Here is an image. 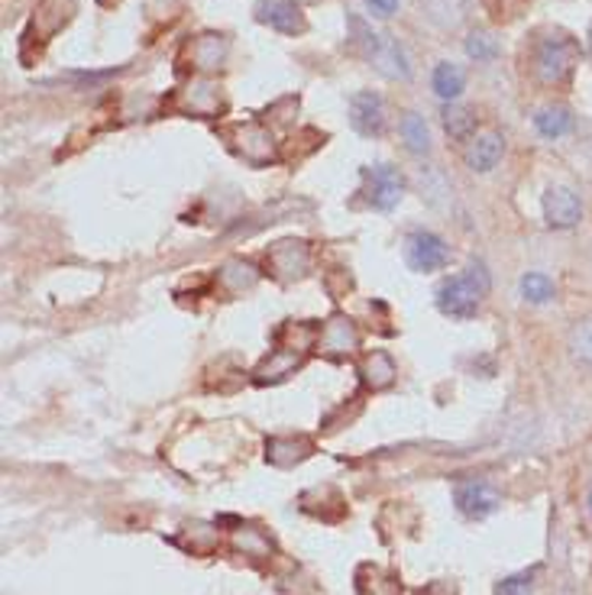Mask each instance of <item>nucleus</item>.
<instances>
[{
    "label": "nucleus",
    "mask_w": 592,
    "mask_h": 595,
    "mask_svg": "<svg viewBox=\"0 0 592 595\" xmlns=\"http://www.w3.org/2000/svg\"><path fill=\"white\" fill-rule=\"evenodd\" d=\"M451 259H454V252H451L447 239L437 237L434 231L418 227L405 237V262L415 272H441L451 265Z\"/></svg>",
    "instance_id": "nucleus-6"
},
{
    "label": "nucleus",
    "mask_w": 592,
    "mask_h": 595,
    "mask_svg": "<svg viewBox=\"0 0 592 595\" xmlns=\"http://www.w3.org/2000/svg\"><path fill=\"white\" fill-rule=\"evenodd\" d=\"M356 350H359V331H356V324L347 314H334L321 324L318 344H314L318 357L341 362V359L354 357Z\"/></svg>",
    "instance_id": "nucleus-8"
},
{
    "label": "nucleus",
    "mask_w": 592,
    "mask_h": 595,
    "mask_svg": "<svg viewBox=\"0 0 592 595\" xmlns=\"http://www.w3.org/2000/svg\"><path fill=\"white\" fill-rule=\"evenodd\" d=\"M362 195L372 211H392L405 198V175L395 165H369L362 169Z\"/></svg>",
    "instance_id": "nucleus-5"
},
{
    "label": "nucleus",
    "mask_w": 592,
    "mask_h": 595,
    "mask_svg": "<svg viewBox=\"0 0 592 595\" xmlns=\"http://www.w3.org/2000/svg\"><path fill=\"white\" fill-rule=\"evenodd\" d=\"M534 126H538V133H541L544 139H560L564 133L574 129V111L564 108V104H551V108L538 111Z\"/></svg>",
    "instance_id": "nucleus-21"
},
{
    "label": "nucleus",
    "mask_w": 592,
    "mask_h": 595,
    "mask_svg": "<svg viewBox=\"0 0 592 595\" xmlns=\"http://www.w3.org/2000/svg\"><path fill=\"white\" fill-rule=\"evenodd\" d=\"M502 152H505V136H502L498 129H482V133H476L473 139L467 142L464 162H467L473 172H492V169L498 165Z\"/></svg>",
    "instance_id": "nucleus-13"
},
{
    "label": "nucleus",
    "mask_w": 592,
    "mask_h": 595,
    "mask_svg": "<svg viewBox=\"0 0 592 595\" xmlns=\"http://www.w3.org/2000/svg\"><path fill=\"white\" fill-rule=\"evenodd\" d=\"M359 595H402V580L392 573H382L379 567H362L356 573Z\"/></svg>",
    "instance_id": "nucleus-19"
},
{
    "label": "nucleus",
    "mask_w": 592,
    "mask_h": 595,
    "mask_svg": "<svg viewBox=\"0 0 592 595\" xmlns=\"http://www.w3.org/2000/svg\"><path fill=\"white\" fill-rule=\"evenodd\" d=\"M318 331H321V324H314V321H305V324L285 321L275 331V350L252 369V382H259V385L282 382L295 369H301V362L308 359V354L318 344Z\"/></svg>",
    "instance_id": "nucleus-2"
},
{
    "label": "nucleus",
    "mask_w": 592,
    "mask_h": 595,
    "mask_svg": "<svg viewBox=\"0 0 592 595\" xmlns=\"http://www.w3.org/2000/svg\"><path fill=\"white\" fill-rule=\"evenodd\" d=\"M454 501H457L460 515L479 521V518H485V515H492L498 508V492L485 479H467V482H460L454 488Z\"/></svg>",
    "instance_id": "nucleus-11"
},
{
    "label": "nucleus",
    "mask_w": 592,
    "mask_h": 595,
    "mask_svg": "<svg viewBox=\"0 0 592 595\" xmlns=\"http://www.w3.org/2000/svg\"><path fill=\"white\" fill-rule=\"evenodd\" d=\"M521 295H525V301H531V305H547V301L554 298V282H551L544 272H528V275L521 278Z\"/></svg>",
    "instance_id": "nucleus-25"
},
{
    "label": "nucleus",
    "mask_w": 592,
    "mask_h": 595,
    "mask_svg": "<svg viewBox=\"0 0 592 595\" xmlns=\"http://www.w3.org/2000/svg\"><path fill=\"white\" fill-rule=\"evenodd\" d=\"M590 55H592V29H590Z\"/></svg>",
    "instance_id": "nucleus-32"
},
{
    "label": "nucleus",
    "mask_w": 592,
    "mask_h": 595,
    "mask_svg": "<svg viewBox=\"0 0 592 595\" xmlns=\"http://www.w3.org/2000/svg\"><path fill=\"white\" fill-rule=\"evenodd\" d=\"M421 595H457V590L451 583H431L428 590H421Z\"/></svg>",
    "instance_id": "nucleus-30"
},
{
    "label": "nucleus",
    "mask_w": 592,
    "mask_h": 595,
    "mask_svg": "<svg viewBox=\"0 0 592 595\" xmlns=\"http://www.w3.org/2000/svg\"><path fill=\"white\" fill-rule=\"evenodd\" d=\"M182 108H185V114H195V117H214V114L224 111L221 88H214L208 82H195V88H188Z\"/></svg>",
    "instance_id": "nucleus-17"
},
{
    "label": "nucleus",
    "mask_w": 592,
    "mask_h": 595,
    "mask_svg": "<svg viewBox=\"0 0 592 595\" xmlns=\"http://www.w3.org/2000/svg\"><path fill=\"white\" fill-rule=\"evenodd\" d=\"M350 123H354V129L359 136L379 139L388 129L385 101L375 91H359V95H354V101H350Z\"/></svg>",
    "instance_id": "nucleus-9"
},
{
    "label": "nucleus",
    "mask_w": 592,
    "mask_h": 595,
    "mask_svg": "<svg viewBox=\"0 0 592 595\" xmlns=\"http://www.w3.org/2000/svg\"><path fill=\"white\" fill-rule=\"evenodd\" d=\"M231 149L237 152L243 162L262 169V165H272L279 162V149H275V139L269 133V126H262L259 120H246V123H234L224 129Z\"/></svg>",
    "instance_id": "nucleus-4"
},
{
    "label": "nucleus",
    "mask_w": 592,
    "mask_h": 595,
    "mask_svg": "<svg viewBox=\"0 0 592 595\" xmlns=\"http://www.w3.org/2000/svg\"><path fill=\"white\" fill-rule=\"evenodd\" d=\"M467 52L473 55L476 62H485V59H492V55H495V46H492V39H489V36L473 33V36H470V42H467Z\"/></svg>",
    "instance_id": "nucleus-28"
},
{
    "label": "nucleus",
    "mask_w": 592,
    "mask_h": 595,
    "mask_svg": "<svg viewBox=\"0 0 592 595\" xmlns=\"http://www.w3.org/2000/svg\"><path fill=\"white\" fill-rule=\"evenodd\" d=\"M489 285H492V278H489L485 262L473 259L467 265V272L451 275V278H444L437 285V308H441V314H447L454 321H470V318H476L482 298L489 295Z\"/></svg>",
    "instance_id": "nucleus-3"
},
{
    "label": "nucleus",
    "mask_w": 592,
    "mask_h": 595,
    "mask_svg": "<svg viewBox=\"0 0 592 595\" xmlns=\"http://www.w3.org/2000/svg\"><path fill=\"white\" fill-rule=\"evenodd\" d=\"M590 511H592V492H590Z\"/></svg>",
    "instance_id": "nucleus-33"
},
{
    "label": "nucleus",
    "mask_w": 592,
    "mask_h": 595,
    "mask_svg": "<svg viewBox=\"0 0 592 595\" xmlns=\"http://www.w3.org/2000/svg\"><path fill=\"white\" fill-rule=\"evenodd\" d=\"M431 85H434V91H437L441 101H457L464 95V88H467V72L460 65H454V62H441L434 69Z\"/></svg>",
    "instance_id": "nucleus-18"
},
{
    "label": "nucleus",
    "mask_w": 592,
    "mask_h": 595,
    "mask_svg": "<svg viewBox=\"0 0 592 595\" xmlns=\"http://www.w3.org/2000/svg\"><path fill=\"white\" fill-rule=\"evenodd\" d=\"M398 133H402V139H405L408 152H415V156H428V152H431V133H428V123H424V117H418V114H405L402 123H398Z\"/></svg>",
    "instance_id": "nucleus-22"
},
{
    "label": "nucleus",
    "mask_w": 592,
    "mask_h": 595,
    "mask_svg": "<svg viewBox=\"0 0 592 595\" xmlns=\"http://www.w3.org/2000/svg\"><path fill=\"white\" fill-rule=\"evenodd\" d=\"M256 20L285 33V36H298L308 29V20L301 13V7L295 0H259L256 3Z\"/></svg>",
    "instance_id": "nucleus-12"
},
{
    "label": "nucleus",
    "mask_w": 592,
    "mask_h": 595,
    "mask_svg": "<svg viewBox=\"0 0 592 595\" xmlns=\"http://www.w3.org/2000/svg\"><path fill=\"white\" fill-rule=\"evenodd\" d=\"M395 375H398V369H395V362H392V357L385 350H372V354H366L362 362H359V379H362V385L369 392L392 388L395 385Z\"/></svg>",
    "instance_id": "nucleus-15"
},
{
    "label": "nucleus",
    "mask_w": 592,
    "mask_h": 595,
    "mask_svg": "<svg viewBox=\"0 0 592 595\" xmlns=\"http://www.w3.org/2000/svg\"><path fill=\"white\" fill-rule=\"evenodd\" d=\"M544 218H547V227L554 231H570L583 221V201L574 188H547L544 195Z\"/></svg>",
    "instance_id": "nucleus-10"
},
{
    "label": "nucleus",
    "mask_w": 592,
    "mask_h": 595,
    "mask_svg": "<svg viewBox=\"0 0 592 595\" xmlns=\"http://www.w3.org/2000/svg\"><path fill=\"white\" fill-rule=\"evenodd\" d=\"M538 577V567L534 570H525V573H515V577H505L498 586H495V595H525L531 590V580Z\"/></svg>",
    "instance_id": "nucleus-27"
},
{
    "label": "nucleus",
    "mask_w": 592,
    "mask_h": 595,
    "mask_svg": "<svg viewBox=\"0 0 592 595\" xmlns=\"http://www.w3.org/2000/svg\"><path fill=\"white\" fill-rule=\"evenodd\" d=\"M227 59V39L224 36H201V39H195L192 42V62L198 65V69H221V62Z\"/></svg>",
    "instance_id": "nucleus-20"
},
{
    "label": "nucleus",
    "mask_w": 592,
    "mask_h": 595,
    "mask_svg": "<svg viewBox=\"0 0 592 595\" xmlns=\"http://www.w3.org/2000/svg\"><path fill=\"white\" fill-rule=\"evenodd\" d=\"M311 269V246L305 239H282L266 252V275L275 282H295L305 278Z\"/></svg>",
    "instance_id": "nucleus-7"
},
{
    "label": "nucleus",
    "mask_w": 592,
    "mask_h": 595,
    "mask_svg": "<svg viewBox=\"0 0 592 595\" xmlns=\"http://www.w3.org/2000/svg\"><path fill=\"white\" fill-rule=\"evenodd\" d=\"M314 454V441L305 434H285V437H269L266 441V460L279 470H288Z\"/></svg>",
    "instance_id": "nucleus-14"
},
{
    "label": "nucleus",
    "mask_w": 592,
    "mask_h": 595,
    "mask_svg": "<svg viewBox=\"0 0 592 595\" xmlns=\"http://www.w3.org/2000/svg\"><path fill=\"white\" fill-rule=\"evenodd\" d=\"M570 350H574L577 359L592 362V318L574 324V331H570Z\"/></svg>",
    "instance_id": "nucleus-26"
},
{
    "label": "nucleus",
    "mask_w": 592,
    "mask_h": 595,
    "mask_svg": "<svg viewBox=\"0 0 592 595\" xmlns=\"http://www.w3.org/2000/svg\"><path fill=\"white\" fill-rule=\"evenodd\" d=\"M444 129L451 133V139L457 142H470L476 136V117L473 111H464V108H444Z\"/></svg>",
    "instance_id": "nucleus-23"
},
{
    "label": "nucleus",
    "mask_w": 592,
    "mask_h": 595,
    "mask_svg": "<svg viewBox=\"0 0 592 595\" xmlns=\"http://www.w3.org/2000/svg\"><path fill=\"white\" fill-rule=\"evenodd\" d=\"M259 278V269L246 259H227L221 269H218V285L224 288V295H243L256 285Z\"/></svg>",
    "instance_id": "nucleus-16"
},
{
    "label": "nucleus",
    "mask_w": 592,
    "mask_h": 595,
    "mask_svg": "<svg viewBox=\"0 0 592 595\" xmlns=\"http://www.w3.org/2000/svg\"><path fill=\"white\" fill-rule=\"evenodd\" d=\"M234 550L243 557H269L272 544L266 534H259L252 528H239V531H234Z\"/></svg>",
    "instance_id": "nucleus-24"
},
{
    "label": "nucleus",
    "mask_w": 592,
    "mask_h": 595,
    "mask_svg": "<svg viewBox=\"0 0 592 595\" xmlns=\"http://www.w3.org/2000/svg\"><path fill=\"white\" fill-rule=\"evenodd\" d=\"M369 7H372V13H379V16H388V13H395V7H398V0H366Z\"/></svg>",
    "instance_id": "nucleus-29"
},
{
    "label": "nucleus",
    "mask_w": 592,
    "mask_h": 595,
    "mask_svg": "<svg viewBox=\"0 0 592 595\" xmlns=\"http://www.w3.org/2000/svg\"><path fill=\"white\" fill-rule=\"evenodd\" d=\"M508 3H511V0H502V3H498V13H495V16H502V10H508ZM515 3H525V0H515Z\"/></svg>",
    "instance_id": "nucleus-31"
},
{
    "label": "nucleus",
    "mask_w": 592,
    "mask_h": 595,
    "mask_svg": "<svg viewBox=\"0 0 592 595\" xmlns=\"http://www.w3.org/2000/svg\"><path fill=\"white\" fill-rule=\"evenodd\" d=\"M528 72L534 82L547 85V88H560V85H570L574 72H577V62L583 55L580 42L557 29V26H544L531 36L528 42Z\"/></svg>",
    "instance_id": "nucleus-1"
}]
</instances>
